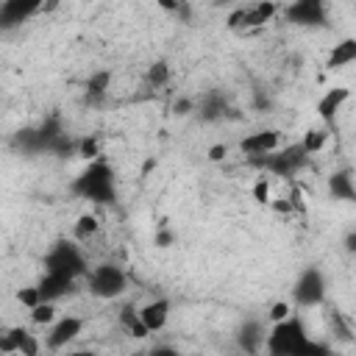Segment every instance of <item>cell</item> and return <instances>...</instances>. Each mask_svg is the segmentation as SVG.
<instances>
[{"instance_id":"cell-1","label":"cell","mask_w":356,"mask_h":356,"mask_svg":"<svg viewBox=\"0 0 356 356\" xmlns=\"http://www.w3.org/2000/svg\"><path fill=\"white\" fill-rule=\"evenodd\" d=\"M267 356H334L331 348L314 342L306 334V325L300 317H289L284 323H275L264 342Z\"/></svg>"},{"instance_id":"cell-2","label":"cell","mask_w":356,"mask_h":356,"mask_svg":"<svg viewBox=\"0 0 356 356\" xmlns=\"http://www.w3.org/2000/svg\"><path fill=\"white\" fill-rule=\"evenodd\" d=\"M75 192L95 200V203H108L114 200V178H111V170L103 164V161H95L89 164L86 172H81V178L75 181Z\"/></svg>"},{"instance_id":"cell-3","label":"cell","mask_w":356,"mask_h":356,"mask_svg":"<svg viewBox=\"0 0 356 356\" xmlns=\"http://www.w3.org/2000/svg\"><path fill=\"white\" fill-rule=\"evenodd\" d=\"M83 270H86L83 256H81L78 248L70 245V242H58V245L50 250V256L44 259V273H53V275L75 278V275H81Z\"/></svg>"},{"instance_id":"cell-4","label":"cell","mask_w":356,"mask_h":356,"mask_svg":"<svg viewBox=\"0 0 356 356\" xmlns=\"http://www.w3.org/2000/svg\"><path fill=\"white\" fill-rule=\"evenodd\" d=\"M128 286V278L120 267L114 264H97L92 273H89V292L97 295V298H117L122 295Z\"/></svg>"},{"instance_id":"cell-5","label":"cell","mask_w":356,"mask_h":356,"mask_svg":"<svg viewBox=\"0 0 356 356\" xmlns=\"http://www.w3.org/2000/svg\"><path fill=\"white\" fill-rule=\"evenodd\" d=\"M309 161V153L303 150V145H292L281 153H270V156H261V159H253V164L275 172V175H295L300 167H306Z\"/></svg>"},{"instance_id":"cell-6","label":"cell","mask_w":356,"mask_h":356,"mask_svg":"<svg viewBox=\"0 0 356 356\" xmlns=\"http://www.w3.org/2000/svg\"><path fill=\"white\" fill-rule=\"evenodd\" d=\"M278 6L275 3H253V6H239L236 11L228 14V28L231 31H253L261 28L275 17Z\"/></svg>"},{"instance_id":"cell-7","label":"cell","mask_w":356,"mask_h":356,"mask_svg":"<svg viewBox=\"0 0 356 356\" xmlns=\"http://www.w3.org/2000/svg\"><path fill=\"white\" fill-rule=\"evenodd\" d=\"M292 295H295L298 306H320L323 298H325V281H323L320 270L317 267L303 270L298 284H295V289H292Z\"/></svg>"},{"instance_id":"cell-8","label":"cell","mask_w":356,"mask_h":356,"mask_svg":"<svg viewBox=\"0 0 356 356\" xmlns=\"http://www.w3.org/2000/svg\"><path fill=\"white\" fill-rule=\"evenodd\" d=\"M0 350L3 353H22V356H39V342L31 331L25 328H8L0 337Z\"/></svg>"},{"instance_id":"cell-9","label":"cell","mask_w":356,"mask_h":356,"mask_svg":"<svg viewBox=\"0 0 356 356\" xmlns=\"http://www.w3.org/2000/svg\"><path fill=\"white\" fill-rule=\"evenodd\" d=\"M278 142H281V134H278V131H259V134H250V136H245V139L239 142V150H242L245 156L261 159V156H270V153H275Z\"/></svg>"},{"instance_id":"cell-10","label":"cell","mask_w":356,"mask_h":356,"mask_svg":"<svg viewBox=\"0 0 356 356\" xmlns=\"http://www.w3.org/2000/svg\"><path fill=\"white\" fill-rule=\"evenodd\" d=\"M81 328H83V323H81L78 317H64V320H58V323L50 328V334H47V348H50V350L64 348L67 342H72V339L81 334Z\"/></svg>"},{"instance_id":"cell-11","label":"cell","mask_w":356,"mask_h":356,"mask_svg":"<svg viewBox=\"0 0 356 356\" xmlns=\"http://www.w3.org/2000/svg\"><path fill=\"white\" fill-rule=\"evenodd\" d=\"M139 314H142V323L147 325L150 334H153V331H161V328L167 325V320H170V300H164V298L150 300V303H145V306L139 309Z\"/></svg>"},{"instance_id":"cell-12","label":"cell","mask_w":356,"mask_h":356,"mask_svg":"<svg viewBox=\"0 0 356 356\" xmlns=\"http://www.w3.org/2000/svg\"><path fill=\"white\" fill-rule=\"evenodd\" d=\"M348 97H350V92H348L345 86H334V89H328V92L317 100V114H320L325 122H334V117L339 114V108L345 106Z\"/></svg>"},{"instance_id":"cell-13","label":"cell","mask_w":356,"mask_h":356,"mask_svg":"<svg viewBox=\"0 0 356 356\" xmlns=\"http://www.w3.org/2000/svg\"><path fill=\"white\" fill-rule=\"evenodd\" d=\"M72 286H75V278H64V275H53V273H44V278L39 281L42 300H50V303H56L58 298L70 295Z\"/></svg>"},{"instance_id":"cell-14","label":"cell","mask_w":356,"mask_h":356,"mask_svg":"<svg viewBox=\"0 0 356 356\" xmlns=\"http://www.w3.org/2000/svg\"><path fill=\"white\" fill-rule=\"evenodd\" d=\"M353 61H356V39H342V42H337L334 50L328 53L325 67H328V70H342V67H348V64H353Z\"/></svg>"},{"instance_id":"cell-15","label":"cell","mask_w":356,"mask_h":356,"mask_svg":"<svg viewBox=\"0 0 356 356\" xmlns=\"http://www.w3.org/2000/svg\"><path fill=\"white\" fill-rule=\"evenodd\" d=\"M120 325H122L131 337H136V339H145V337L150 334L147 325L142 323L139 309H134V306H122V312H120Z\"/></svg>"},{"instance_id":"cell-16","label":"cell","mask_w":356,"mask_h":356,"mask_svg":"<svg viewBox=\"0 0 356 356\" xmlns=\"http://www.w3.org/2000/svg\"><path fill=\"white\" fill-rule=\"evenodd\" d=\"M264 342H267V334L261 331L259 323H248V325L239 331V345H242L248 353H256L259 348H264Z\"/></svg>"},{"instance_id":"cell-17","label":"cell","mask_w":356,"mask_h":356,"mask_svg":"<svg viewBox=\"0 0 356 356\" xmlns=\"http://www.w3.org/2000/svg\"><path fill=\"white\" fill-rule=\"evenodd\" d=\"M286 17L295 19V22H303V25H312L320 19V6L317 3H295L286 8Z\"/></svg>"},{"instance_id":"cell-18","label":"cell","mask_w":356,"mask_h":356,"mask_svg":"<svg viewBox=\"0 0 356 356\" xmlns=\"http://www.w3.org/2000/svg\"><path fill=\"white\" fill-rule=\"evenodd\" d=\"M328 186H331V195H334V197H339V200H356V186H353V181H350L348 172L331 175Z\"/></svg>"},{"instance_id":"cell-19","label":"cell","mask_w":356,"mask_h":356,"mask_svg":"<svg viewBox=\"0 0 356 356\" xmlns=\"http://www.w3.org/2000/svg\"><path fill=\"white\" fill-rule=\"evenodd\" d=\"M325 142H328V131H325V128H309L300 145H303V150L312 156V153H320V150L325 147Z\"/></svg>"},{"instance_id":"cell-20","label":"cell","mask_w":356,"mask_h":356,"mask_svg":"<svg viewBox=\"0 0 356 356\" xmlns=\"http://www.w3.org/2000/svg\"><path fill=\"white\" fill-rule=\"evenodd\" d=\"M97 228H100V222H97L95 214H81L78 222H75V239L78 242H89L97 234Z\"/></svg>"},{"instance_id":"cell-21","label":"cell","mask_w":356,"mask_h":356,"mask_svg":"<svg viewBox=\"0 0 356 356\" xmlns=\"http://www.w3.org/2000/svg\"><path fill=\"white\" fill-rule=\"evenodd\" d=\"M31 320H33L36 325H50V323L56 320V306H53L50 300H42L36 309H31Z\"/></svg>"},{"instance_id":"cell-22","label":"cell","mask_w":356,"mask_h":356,"mask_svg":"<svg viewBox=\"0 0 356 356\" xmlns=\"http://www.w3.org/2000/svg\"><path fill=\"white\" fill-rule=\"evenodd\" d=\"M170 81V64L167 61H156L150 70H147V83L150 86H164Z\"/></svg>"},{"instance_id":"cell-23","label":"cell","mask_w":356,"mask_h":356,"mask_svg":"<svg viewBox=\"0 0 356 356\" xmlns=\"http://www.w3.org/2000/svg\"><path fill=\"white\" fill-rule=\"evenodd\" d=\"M106 86H108V72H100V75L89 78V83H86V95H89V97H103Z\"/></svg>"},{"instance_id":"cell-24","label":"cell","mask_w":356,"mask_h":356,"mask_svg":"<svg viewBox=\"0 0 356 356\" xmlns=\"http://www.w3.org/2000/svg\"><path fill=\"white\" fill-rule=\"evenodd\" d=\"M328 323H331V331H337V337L339 339H345V342H350L353 337H350V328L345 325V320H342V314L339 312H331L328 314Z\"/></svg>"},{"instance_id":"cell-25","label":"cell","mask_w":356,"mask_h":356,"mask_svg":"<svg viewBox=\"0 0 356 356\" xmlns=\"http://www.w3.org/2000/svg\"><path fill=\"white\" fill-rule=\"evenodd\" d=\"M19 303L28 306V309H36V306L42 303V292H39V286H25V289H19Z\"/></svg>"},{"instance_id":"cell-26","label":"cell","mask_w":356,"mask_h":356,"mask_svg":"<svg viewBox=\"0 0 356 356\" xmlns=\"http://www.w3.org/2000/svg\"><path fill=\"white\" fill-rule=\"evenodd\" d=\"M78 156H83V159H89V161H95V159H97V139H95V136L81 139V142H78Z\"/></svg>"},{"instance_id":"cell-27","label":"cell","mask_w":356,"mask_h":356,"mask_svg":"<svg viewBox=\"0 0 356 356\" xmlns=\"http://www.w3.org/2000/svg\"><path fill=\"white\" fill-rule=\"evenodd\" d=\"M289 317H292V309H289V303H284V300H278V303L270 309L273 325H275V323H284V320H289Z\"/></svg>"},{"instance_id":"cell-28","label":"cell","mask_w":356,"mask_h":356,"mask_svg":"<svg viewBox=\"0 0 356 356\" xmlns=\"http://www.w3.org/2000/svg\"><path fill=\"white\" fill-rule=\"evenodd\" d=\"M253 197H256L259 203H270V181H267V178H259V181H256Z\"/></svg>"},{"instance_id":"cell-29","label":"cell","mask_w":356,"mask_h":356,"mask_svg":"<svg viewBox=\"0 0 356 356\" xmlns=\"http://www.w3.org/2000/svg\"><path fill=\"white\" fill-rule=\"evenodd\" d=\"M225 156H228V147H225V145H214V147L209 150V159H211V161H220V159H225Z\"/></svg>"},{"instance_id":"cell-30","label":"cell","mask_w":356,"mask_h":356,"mask_svg":"<svg viewBox=\"0 0 356 356\" xmlns=\"http://www.w3.org/2000/svg\"><path fill=\"white\" fill-rule=\"evenodd\" d=\"M345 250H348V253H353V256H356V231H350V234H348V236H345Z\"/></svg>"},{"instance_id":"cell-31","label":"cell","mask_w":356,"mask_h":356,"mask_svg":"<svg viewBox=\"0 0 356 356\" xmlns=\"http://www.w3.org/2000/svg\"><path fill=\"white\" fill-rule=\"evenodd\" d=\"M147 356H181L178 350H172V348H156L153 353H147Z\"/></svg>"},{"instance_id":"cell-32","label":"cell","mask_w":356,"mask_h":356,"mask_svg":"<svg viewBox=\"0 0 356 356\" xmlns=\"http://www.w3.org/2000/svg\"><path fill=\"white\" fill-rule=\"evenodd\" d=\"M189 108H192L189 100H178V103H175V111H178V114H189Z\"/></svg>"},{"instance_id":"cell-33","label":"cell","mask_w":356,"mask_h":356,"mask_svg":"<svg viewBox=\"0 0 356 356\" xmlns=\"http://www.w3.org/2000/svg\"><path fill=\"white\" fill-rule=\"evenodd\" d=\"M156 242H159V245H161V248H167V245H170V242H172V236H170V234H167V231H161V234H159V236H156Z\"/></svg>"},{"instance_id":"cell-34","label":"cell","mask_w":356,"mask_h":356,"mask_svg":"<svg viewBox=\"0 0 356 356\" xmlns=\"http://www.w3.org/2000/svg\"><path fill=\"white\" fill-rule=\"evenodd\" d=\"M70 356H95V353H86V350H78V353H70Z\"/></svg>"}]
</instances>
